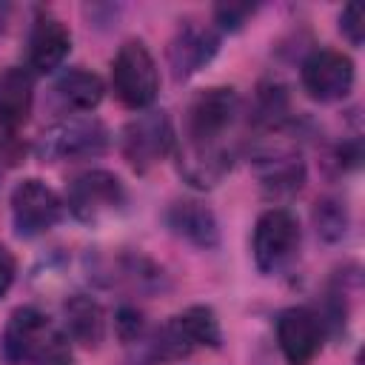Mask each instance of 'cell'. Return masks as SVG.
Returning a JSON list of instances; mask_svg holds the SVG:
<instances>
[{
	"mask_svg": "<svg viewBox=\"0 0 365 365\" xmlns=\"http://www.w3.org/2000/svg\"><path fill=\"white\" fill-rule=\"evenodd\" d=\"M242 103L231 86H211L200 91L185 108L182 143L174 148L177 171L191 188H214L237 160L234 128Z\"/></svg>",
	"mask_w": 365,
	"mask_h": 365,
	"instance_id": "6da1fadb",
	"label": "cell"
},
{
	"mask_svg": "<svg viewBox=\"0 0 365 365\" xmlns=\"http://www.w3.org/2000/svg\"><path fill=\"white\" fill-rule=\"evenodd\" d=\"M0 354L6 365H74L71 339L63 325L34 305L11 311L0 336Z\"/></svg>",
	"mask_w": 365,
	"mask_h": 365,
	"instance_id": "7a4b0ae2",
	"label": "cell"
},
{
	"mask_svg": "<svg viewBox=\"0 0 365 365\" xmlns=\"http://www.w3.org/2000/svg\"><path fill=\"white\" fill-rule=\"evenodd\" d=\"M148 362H180L202 348H220L222 345V328L220 317L211 305H188L185 311L174 314L160 325L154 334H145L143 339Z\"/></svg>",
	"mask_w": 365,
	"mask_h": 365,
	"instance_id": "3957f363",
	"label": "cell"
},
{
	"mask_svg": "<svg viewBox=\"0 0 365 365\" xmlns=\"http://www.w3.org/2000/svg\"><path fill=\"white\" fill-rule=\"evenodd\" d=\"M63 202H66V211L77 222L97 228V225L114 220L117 214H123L128 194L117 174H111L106 168H88V171H80L66 185Z\"/></svg>",
	"mask_w": 365,
	"mask_h": 365,
	"instance_id": "277c9868",
	"label": "cell"
},
{
	"mask_svg": "<svg viewBox=\"0 0 365 365\" xmlns=\"http://www.w3.org/2000/svg\"><path fill=\"white\" fill-rule=\"evenodd\" d=\"M106 148H108V128L103 120L91 114L66 117L48 125L34 143V154L43 163L88 160V157H100Z\"/></svg>",
	"mask_w": 365,
	"mask_h": 365,
	"instance_id": "5b68a950",
	"label": "cell"
},
{
	"mask_svg": "<svg viewBox=\"0 0 365 365\" xmlns=\"http://www.w3.org/2000/svg\"><path fill=\"white\" fill-rule=\"evenodd\" d=\"M177 148L174 123L163 108H145L134 120L125 123L120 134V151L123 160L137 171L145 174L154 165H160L168 154Z\"/></svg>",
	"mask_w": 365,
	"mask_h": 365,
	"instance_id": "8992f818",
	"label": "cell"
},
{
	"mask_svg": "<svg viewBox=\"0 0 365 365\" xmlns=\"http://www.w3.org/2000/svg\"><path fill=\"white\" fill-rule=\"evenodd\" d=\"M111 88L117 100L131 111H145L157 100L160 91V71L140 40H125L114 60H111Z\"/></svg>",
	"mask_w": 365,
	"mask_h": 365,
	"instance_id": "52a82bcc",
	"label": "cell"
},
{
	"mask_svg": "<svg viewBox=\"0 0 365 365\" xmlns=\"http://www.w3.org/2000/svg\"><path fill=\"white\" fill-rule=\"evenodd\" d=\"M299 242H302V228L294 211L279 205L262 211L254 222V237H251V254L257 271L268 277L285 271L294 262Z\"/></svg>",
	"mask_w": 365,
	"mask_h": 365,
	"instance_id": "ba28073f",
	"label": "cell"
},
{
	"mask_svg": "<svg viewBox=\"0 0 365 365\" xmlns=\"http://www.w3.org/2000/svg\"><path fill=\"white\" fill-rule=\"evenodd\" d=\"M9 205H11V225L26 240L43 237L66 214L63 197L51 185H46L43 180H37V177L20 180L14 185V191H11Z\"/></svg>",
	"mask_w": 365,
	"mask_h": 365,
	"instance_id": "9c48e42d",
	"label": "cell"
},
{
	"mask_svg": "<svg viewBox=\"0 0 365 365\" xmlns=\"http://www.w3.org/2000/svg\"><path fill=\"white\" fill-rule=\"evenodd\" d=\"M274 334H277V348L288 365H308L322 351V342L328 336L319 311L311 305L282 308L277 314Z\"/></svg>",
	"mask_w": 365,
	"mask_h": 365,
	"instance_id": "30bf717a",
	"label": "cell"
},
{
	"mask_svg": "<svg viewBox=\"0 0 365 365\" xmlns=\"http://www.w3.org/2000/svg\"><path fill=\"white\" fill-rule=\"evenodd\" d=\"M354 60L336 48H314L299 66V83L317 103H336L354 88Z\"/></svg>",
	"mask_w": 365,
	"mask_h": 365,
	"instance_id": "8fae6325",
	"label": "cell"
},
{
	"mask_svg": "<svg viewBox=\"0 0 365 365\" xmlns=\"http://www.w3.org/2000/svg\"><path fill=\"white\" fill-rule=\"evenodd\" d=\"M68 51H71L68 26L51 11H37L26 37V68L31 74H54L57 68H63Z\"/></svg>",
	"mask_w": 365,
	"mask_h": 365,
	"instance_id": "7c38bea8",
	"label": "cell"
},
{
	"mask_svg": "<svg viewBox=\"0 0 365 365\" xmlns=\"http://www.w3.org/2000/svg\"><path fill=\"white\" fill-rule=\"evenodd\" d=\"M220 51V34L197 20H185L177 26L168 43V68L174 80H188L200 68H205Z\"/></svg>",
	"mask_w": 365,
	"mask_h": 365,
	"instance_id": "4fadbf2b",
	"label": "cell"
},
{
	"mask_svg": "<svg viewBox=\"0 0 365 365\" xmlns=\"http://www.w3.org/2000/svg\"><path fill=\"white\" fill-rule=\"evenodd\" d=\"M34 106V74L26 66H11L0 74V131L14 137Z\"/></svg>",
	"mask_w": 365,
	"mask_h": 365,
	"instance_id": "5bb4252c",
	"label": "cell"
},
{
	"mask_svg": "<svg viewBox=\"0 0 365 365\" xmlns=\"http://www.w3.org/2000/svg\"><path fill=\"white\" fill-rule=\"evenodd\" d=\"M103 94H106V83L100 80V74H94L83 66H71V68L60 71L51 86V97H54L57 108L68 111V114H88L91 108L100 106Z\"/></svg>",
	"mask_w": 365,
	"mask_h": 365,
	"instance_id": "9a60e30c",
	"label": "cell"
},
{
	"mask_svg": "<svg viewBox=\"0 0 365 365\" xmlns=\"http://www.w3.org/2000/svg\"><path fill=\"white\" fill-rule=\"evenodd\" d=\"M165 222L177 237H182L185 242H191L197 248L208 251V248L220 245V222H217L214 211L197 200H177L165 211Z\"/></svg>",
	"mask_w": 365,
	"mask_h": 365,
	"instance_id": "2e32d148",
	"label": "cell"
},
{
	"mask_svg": "<svg viewBox=\"0 0 365 365\" xmlns=\"http://www.w3.org/2000/svg\"><path fill=\"white\" fill-rule=\"evenodd\" d=\"M63 331L71 345L97 348L106 339V311L88 294H74L63 302Z\"/></svg>",
	"mask_w": 365,
	"mask_h": 365,
	"instance_id": "e0dca14e",
	"label": "cell"
},
{
	"mask_svg": "<svg viewBox=\"0 0 365 365\" xmlns=\"http://www.w3.org/2000/svg\"><path fill=\"white\" fill-rule=\"evenodd\" d=\"M314 225H317V234L322 240H328V242L342 240V234L348 228V211H345V205L339 200H334V197L319 200L317 208H314Z\"/></svg>",
	"mask_w": 365,
	"mask_h": 365,
	"instance_id": "ac0fdd59",
	"label": "cell"
},
{
	"mask_svg": "<svg viewBox=\"0 0 365 365\" xmlns=\"http://www.w3.org/2000/svg\"><path fill=\"white\" fill-rule=\"evenodd\" d=\"M114 328H117V336L125 342V345H140L145 339V317L143 311H137L134 305H123L114 317Z\"/></svg>",
	"mask_w": 365,
	"mask_h": 365,
	"instance_id": "d6986e66",
	"label": "cell"
},
{
	"mask_svg": "<svg viewBox=\"0 0 365 365\" xmlns=\"http://www.w3.org/2000/svg\"><path fill=\"white\" fill-rule=\"evenodd\" d=\"M339 31L351 46H362L365 37V9L359 3H348L339 14Z\"/></svg>",
	"mask_w": 365,
	"mask_h": 365,
	"instance_id": "ffe728a7",
	"label": "cell"
},
{
	"mask_svg": "<svg viewBox=\"0 0 365 365\" xmlns=\"http://www.w3.org/2000/svg\"><path fill=\"white\" fill-rule=\"evenodd\" d=\"M251 14H254V6H248V3H228V6H217L214 9V17H217L220 29H225V31L242 29Z\"/></svg>",
	"mask_w": 365,
	"mask_h": 365,
	"instance_id": "44dd1931",
	"label": "cell"
},
{
	"mask_svg": "<svg viewBox=\"0 0 365 365\" xmlns=\"http://www.w3.org/2000/svg\"><path fill=\"white\" fill-rule=\"evenodd\" d=\"M14 277H17V262H14V254L0 242V299L9 294V288L14 285Z\"/></svg>",
	"mask_w": 365,
	"mask_h": 365,
	"instance_id": "7402d4cb",
	"label": "cell"
},
{
	"mask_svg": "<svg viewBox=\"0 0 365 365\" xmlns=\"http://www.w3.org/2000/svg\"><path fill=\"white\" fill-rule=\"evenodd\" d=\"M9 14H11V6L0 3V31H3V29H6V23H9Z\"/></svg>",
	"mask_w": 365,
	"mask_h": 365,
	"instance_id": "603a6c76",
	"label": "cell"
}]
</instances>
